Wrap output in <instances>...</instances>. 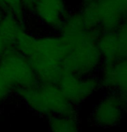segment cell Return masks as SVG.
I'll list each match as a JSON object with an SVG mask.
<instances>
[{
  "label": "cell",
  "instance_id": "cell-5",
  "mask_svg": "<svg viewBox=\"0 0 127 132\" xmlns=\"http://www.w3.org/2000/svg\"><path fill=\"white\" fill-rule=\"evenodd\" d=\"M57 85L67 99L75 106L88 100L101 89L97 74L81 76L63 72Z\"/></svg>",
  "mask_w": 127,
  "mask_h": 132
},
{
  "label": "cell",
  "instance_id": "cell-10",
  "mask_svg": "<svg viewBox=\"0 0 127 132\" xmlns=\"http://www.w3.org/2000/svg\"><path fill=\"white\" fill-rule=\"evenodd\" d=\"M26 30L24 20L6 12L0 15V34L12 48L18 37Z\"/></svg>",
  "mask_w": 127,
  "mask_h": 132
},
{
  "label": "cell",
  "instance_id": "cell-13",
  "mask_svg": "<svg viewBox=\"0 0 127 132\" xmlns=\"http://www.w3.org/2000/svg\"><path fill=\"white\" fill-rule=\"evenodd\" d=\"M22 1H23V4L24 7H25L27 12H29L32 8V6H33L34 3L36 2V0H22Z\"/></svg>",
  "mask_w": 127,
  "mask_h": 132
},
{
  "label": "cell",
  "instance_id": "cell-1",
  "mask_svg": "<svg viewBox=\"0 0 127 132\" xmlns=\"http://www.w3.org/2000/svg\"><path fill=\"white\" fill-rule=\"evenodd\" d=\"M13 48L28 57L37 81L57 84L63 73L67 49L58 34L35 36L23 32Z\"/></svg>",
  "mask_w": 127,
  "mask_h": 132
},
{
  "label": "cell",
  "instance_id": "cell-12",
  "mask_svg": "<svg viewBox=\"0 0 127 132\" xmlns=\"http://www.w3.org/2000/svg\"><path fill=\"white\" fill-rule=\"evenodd\" d=\"M11 48H12V47H11L7 43L5 42V40L3 38V36L0 34V58H1V57L5 54V52Z\"/></svg>",
  "mask_w": 127,
  "mask_h": 132
},
{
  "label": "cell",
  "instance_id": "cell-4",
  "mask_svg": "<svg viewBox=\"0 0 127 132\" xmlns=\"http://www.w3.org/2000/svg\"><path fill=\"white\" fill-rule=\"evenodd\" d=\"M0 73L11 83L15 91L37 82L29 58L14 48H9L0 58Z\"/></svg>",
  "mask_w": 127,
  "mask_h": 132
},
{
  "label": "cell",
  "instance_id": "cell-9",
  "mask_svg": "<svg viewBox=\"0 0 127 132\" xmlns=\"http://www.w3.org/2000/svg\"><path fill=\"white\" fill-rule=\"evenodd\" d=\"M101 88L121 95L127 93V57L113 62H102L98 73Z\"/></svg>",
  "mask_w": 127,
  "mask_h": 132
},
{
  "label": "cell",
  "instance_id": "cell-2",
  "mask_svg": "<svg viewBox=\"0 0 127 132\" xmlns=\"http://www.w3.org/2000/svg\"><path fill=\"white\" fill-rule=\"evenodd\" d=\"M15 93L25 106L37 115L48 118L77 116L76 106L67 99L57 84L37 81Z\"/></svg>",
  "mask_w": 127,
  "mask_h": 132
},
{
  "label": "cell",
  "instance_id": "cell-16",
  "mask_svg": "<svg viewBox=\"0 0 127 132\" xmlns=\"http://www.w3.org/2000/svg\"><path fill=\"white\" fill-rule=\"evenodd\" d=\"M2 13H3V10H2L1 6H0V15H1Z\"/></svg>",
  "mask_w": 127,
  "mask_h": 132
},
{
  "label": "cell",
  "instance_id": "cell-11",
  "mask_svg": "<svg viewBox=\"0 0 127 132\" xmlns=\"http://www.w3.org/2000/svg\"><path fill=\"white\" fill-rule=\"evenodd\" d=\"M13 93H15L14 87L0 73V105L7 100Z\"/></svg>",
  "mask_w": 127,
  "mask_h": 132
},
{
  "label": "cell",
  "instance_id": "cell-6",
  "mask_svg": "<svg viewBox=\"0 0 127 132\" xmlns=\"http://www.w3.org/2000/svg\"><path fill=\"white\" fill-rule=\"evenodd\" d=\"M102 62H113L127 57V18L115 29L104 30L96 42Z\"/></svg>",
  "mask_w": 127,
  "mask_h": 132
},
{
  "label": "cell",
  "instance_id": "cell-8",
  "mask_svg": "<svg viewBox=\"0 0 127 132\" xmlns=\"http://www.w3.org/2000/svg\"><path fill=\"white\" fill-rule=\"evenodd\" d=\"M68 12L66 0H36L29 13L44 28L57 32Z\"/></svg>",
  "mask_w": 127,
  "mask_h": 132
},
{
  "label": "cell",
  "instance_id": "cell-3",
  "mask_svg": "<svg viewBox=\"0 0 127 132\" xmlns=\"http://www.w3.org/2000/svg\"><path fill=\"white\" fill-rule=\"evenodd\" d=\"M79 10L89 27L111 30L127 18V0H93Z\"/></svg>",
  "mask_w": 127,
  "mask_h": 132
},
{
  "label": "cell",
  "instance_id": "cell-14",
  "mask_svg": "<svg viewBox=\"0 0 127 132\" xmlns=\"http://www.w3.org/2000/svg\"><path fill=\"white\" fill-rule=\"evenodd\" d=\"M123 96V99H124V111H125V114H127V93L124 94Z\"/></svg>",
  "mask_w": 127,
  "mask_h": 132
},
{
  "label": "cell",
  "instance_id": "cell-15",
  "mask_svg": "<svg viewBox=\"0 0 127 132\" xmlns=\"http://www.w3.org/2000/svg\"><path fill=\"white\" fill-rule=\"evenodd\" d=\"M93 0H81L82 4H88V3H90V2H93Z\"/></svg>",
  "mask_w": 127,
  "mask_h": 132
},
{
  "label": "cell",
  "instance_id": "cell-7",
  "mask_svg": "<svg viewBox=\"0 0 127 132\" xmlns=\"http://www.w3.org/2000/svg\"><path fill=\"white\" fill-rule=\"evenodd\" d=\"M125 111L123 96L118 93L109 92L94 106L92 121L103 128H111L119 123Z\"/></svg>",
  "mask_w": 127,
  "mask_h": 132
}]
</instances>
